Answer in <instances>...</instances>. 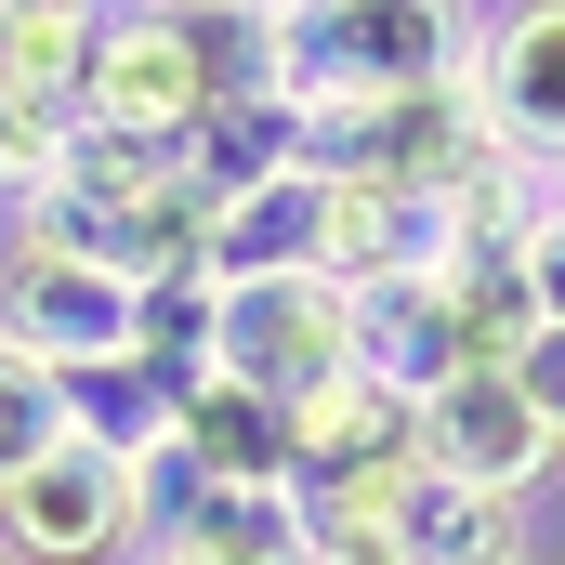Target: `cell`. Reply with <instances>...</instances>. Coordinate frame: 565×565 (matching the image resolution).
<instances>
[{"instance_id": "cell-11", "label": "cell", "mask_w": 565, "mask_h": 565, "mask_svg": "<svg viewBox=\"0 0 565 565\" xmlns=\"http://www.w3.org/2000/svg\"><path fill=\"white\" fill-rule=\"evenodd\" d=\"M289 171H316V132L289 119L264 79H237V93L184 132V184H198L211 211H224V198H250V184H289Z\"/></svg>"}, {"instance_id": "cell-1", "label": "cell", "mask_w": 565, "mask_h": 565, "mask_svg": "<svg viewBox=\"0 0 565 565\" xmlns=\"http://www.w3.org/2000/svg\"><path fill=\"white\" fill-rule=\"evenodd\" d=\"M460 66H473V0H264L250 13V79L302 132L447 93Z\"/></svg>"}, {"instance_id": "cell-12", "label": "cell", "mask_w": 565, "mask_h": 565, "mask_svg": "<svg viewBox=\"0 0 565 565\" xmlns=\"http://www.w3.org/2000/svg\"><path fill=\"white\" fill-rule=\"evenodd\" d=\"M382 513H395V553L408 565H526L540 553V540H526V500H487V487H460V473H434V460L382 500Z\"/></svg>"}, {"instance_id": "cell-2", "label": "cell", "mask_w": 565, "mask_h": 565, "mask_svg": "<svg viewBox=\"0 0 565 565\" xmlns=\"http://www.w3.org/2000/svg\"><path fill=\"white\" fill-rule=\"evenodd\" d=\"M250 79V26L237 13H184V0H106V40L79 66V132H119L145 158H184V132Z\"/></svg>"}, {"instance_id": "cell-17", "label": "cell", "mask_w": 565, "mask_h": 565, "mask_svg": "<svg viewBox=\"0 0 565 565\" xmlns=\"http://www.w3.org/2000/svg\"><path fill=\"white\" fill-rule=\"evenodd\" d=\"M53 145H66V119H40V106L0 93V198H26V184L53 171Z\"/></svg>"}, {"instance_id": "cell-5", "label": "cell", "mask_w": 565, "mask_h": 565, "mask_svg": "<svg viewBox=\"0 0 565 565\" xmlns=\"http://www.w3.org/2000/svg\"><path fill=\"white\" fill-rule=\"evenodd\" d=\"M0 342L40 355L53 382L145 355V289L106 250H53V237H0Z\"/></svg>"}, {"instance_id": "cell-9", "label": "cell", "mask_w": 565, "mask_h": 565, "mask_svg": "<svg viewBox=\"0 0 565 565\" xmlns=\"http://www.w3.org/2000/svg\"><path fill=\"white\" fill-rule=\"evenodd\" d=\"M329 211L342 184L329 171H289V184H250L211 211V289H250V277H329Z\"/></svg>"}, {"instance_id": "cell-4", "label": "cell", "mask_w": 565, "mask_h": 565, "mask_svg": "<svg viewBox=\"0 0 565 565\" xmlns=\"http://www.w3.org/2000/svg\"><path fill=\"white\" fill-rule=\"evenodd\" d=\"M158 540V473L119 460L106 434H66L40 473L0 487V553L13 565H119Z\"/></svg>"}, {"instance_id": "cell-15", "label": "cell", "mask_w": 565, "mask_h": 565, "mask_svg": "<svg viewBox=\"0 0 565 565\" xmlns=\"http://www.w3.org/2000/svg\"><path fill=\"white\" fill-rule=\"evenodd\" d=\"M500 369H513V395L540 408V434L565 447V316H526V329L500 342Z\"/></svg>"}, {"instance_id": "cell-13", "label": "cell", "mask_w": 565, "mask_h": 565, "mask_svg": "<svg viewBox=\"0 0 565 565\" xmlns=\"http://www.w3.org/2000/svg\"><path fill=\"white\" fill-rule=\"evenodd\" d=\"M93 40H106V0H0V93L40 119H79Z\"/></svg>"}, {"instance_id": "cell-10", "label": "cell", "mask_w": 565, "mask_h": 565, "mask_svg": "<svg viewBox=\"0 0 565 565\" xmlns=\"http://www.w3.org/2000/svg\"><path fill=\"white\" fill-rule=\"evenodd\" d=\"M171 460H184V487H289V408L250 395V382H224V369H198L184 422H171Z\"/></svg>"}, {"instance_id": "cell-8", "label": "cell", "mask_w": 565, "mask_h": 565, "mask_svg": "<svg viewBox=\"0 0 565 565\" xmlns=\"http://www.w3.org/2000/svg\"><path fill=\"white\" fill-rule=\"evenodd\" d=\"M422 460H434V473H460V487H487V500H540V487L565 473V447L540 434V408L513 395L500 355L422 395Z\"/></svg>"}, {"instance_id": "cell-14", "label": "cell", "mask_w": 565, "mask_h": 565, "mask_svg": "<svg viewBox=\"0 0 565 565\" xmlns=\"http://www.w3.org/2000/svg\"><path fill=\"white\" fill-rule=\"evenodd\" d=\"M66 434H79L66 382H53L40 355H13V342H0V487H13V473H40V460H53Z\"/></svg>"}, {"instance_id": "cell-7", "label": "cell", "mask_w": 565, "mask_h": 565, "mask_svg": "<svg viewBox=\"0 0 565 565\" xmlns=\"http://www.w3.org/2000/svg\"><path fill=\"white\" fill-rule=\"evenodd\" d=\"M408 473H422V395L395 369H342L329 395L289 408V487H302V513L316 500H395Z\"/></svg>"}, {"instance_id": "cell-18", "label": "cell", "mask_w": 565, "mask_h": 565, "mask_svg": "<svg viewBox=\"0 0 565 565\" xmlns=\"http://www.w3.org/2000/svg\"><path fill=\"white\" fill-rule=\"evenodd\" d=\"M158 565H184V553H158Z\"/></svg>"}, {"instance_id": "cell-19", "label": "cell", "mask_w": 565, "mask_h": 565, "mask_svg": "<svg viewBox=\"0 0 565 565\" xmlns=\"http://www.w3.org/2000/svg\"><path fill=\"white\" fill-rule=\"evenodd\" d=\"M553 198H565V184H553Z\"/></svg>"}, {"instance_id": "cell-3", "label": "cell", "mask_w": 565, "mask_h": 565, "mask_svg": "<svg viewBox=\"0 0 565 565\" xmlns=\"http://www.w3.org/2000/svg\"><path fill=\"white\" fill-rule=\"evenodd\" d=\"M211 369L250 382V395H329L342 369H369V302L342 277H250V289H211Z\"/></svg>"}, {"instance_id": "cell-20", "label": "cell", "mask_w": 565, "mask_h": 565, "mask_svg": "<svg viewBox=\"0 0 565 565\" xmlns=\"http://www.w3.org/2000/svg\"><path fill=\"white\" fill-rule=\"evenodd\" d=\"M526 565H540V553H526Z\"/></svg>"}, {"instance_id": "cell-21", "label": "cell", "mask_w": 565, "mask_h": 565, "mask_svg": "<svg viewBox=\"0 0 565 565\" xmlns=\"http://www.w3.org/2000/svg\"><path fill=\"white\" fill-rule=\"evenodd\" d=\"M0 565H13V553H0Z\"/></svg>"}, {"instance_id": "cell-6", "label": "cell", "mask_w": 565, "mask_h": 565, "mask_svg": "<svg viewBox=\"0 0 565 565\" xmlns=\"http://www.w3.org/2000/svg\"><path fill=\"white\" fill-rule=\"evenodd\" d=\"M460 106H473V132L500 145L526 184H565V0H500V13H473Z\"/></svg>"}, {"instance_id": "cell-16", "label": "cell", "mask_w": 565, "mask_h": 565, "mask_svg": "<svg viewBox=\"0 0 565 565\" xmlns=\"http://www.w3.org/2000/svg\"><path fill=\"white\" fill-rule=\"evenodd\" d=\"M513 264H526V316H565V198L540 184V211L513 224Z\"/></svg>"}]
</instances>
